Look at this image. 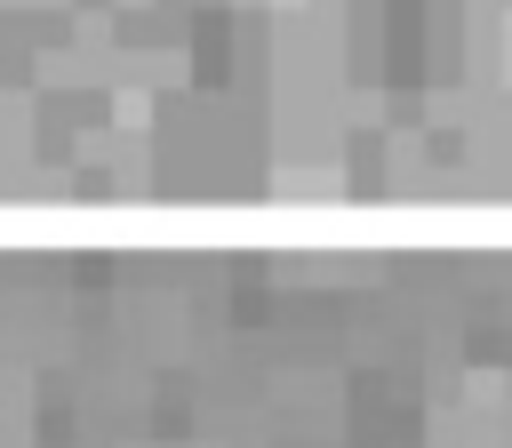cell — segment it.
<instances>
[{"mask_svg":"<svg viewBox=\"0 0 512 448\" xmlns=\"http://www.w3.org/2000/svg\"><path fill=\"white\" fill-rule=\"evenodd\" d=\"M424 448H512V376L472 368L424 424Z\"/></svg>","mask_w":512,"mask_h":448,"instance_id":"cell-1","label":"cell"},{"mask_svg":"<svg viewBox=\"0 0 512 448\" xmlns=\"http://www.w3.org/2000/svg\"><path fill=\"white\" fill-rule=\"evenodd\" d=\"M152 448H176V440H152Z\"/></svg>","mask_w":512,"mask_h":448,"instance_id":"cell-2","label":"cell"}]
</instances>
